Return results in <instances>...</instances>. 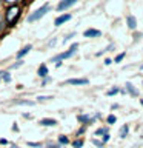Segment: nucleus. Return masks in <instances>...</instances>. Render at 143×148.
<instances>
[{
  "instance_id": "1",
  "label": "nucleus",
  "mask_w": 143,
  "mask_h": 148,
  "mask_svg": "<svg viewBox=\"0 0 143 148\" xmlns=\"http://www.w3.org/2000/svg\"><path fill=\"white\" fill-rule=\"evenodd\" d=\"M20 17V8L17 5H12L6 9V14H5V22H6L8 26H14V23L17 22V18Z\"/></svg>"
},
{
  "instance_id": "2",
  "label": "nucleus",
  "mask_w": 143,
  "mask_h": 148,
  "mask_svg": "<svg viewBox=\"0 0 143 148\" xmlns=\"http://www.w3.org/2000/svg\"><path fill=\"white\" fill-rule=\"evenodd\" d=\"M77 49H78V43H72L71 46H69V49L63 51V53H60L59 56H55V57H52V59H51V62H57V63H60V60L72 57V56H74V53H76Z\"/></svg>"
},
{
  "instance_id": "3",
  "label": "nucleus",
  "mask_w": 143,
  "mask_h": 148,
  "mask_svg": "<svg viewBox=\"0 0 143 148\" xmlns=\"http://www.w3.org/2000/svg\"><path fill=\"white\" fill-rule=\"evenodd\" d=\"M49 11V5L46 3V5H43V6H40L39 9H35L34 12H31L29 16H28V22L29 23H32V22H37V20H40L42 17L45 16L46 12Z\"/></svg>"
},
{
  "instance_id": "4",
  "label": "nucleus",
  "mask_w": 143,
  "mask_h": 148,
  "mask_svg": "<svg viewBox=\"0 0 143 148\" xmlns=\"http://www.w3.org/2000/svg\"><path fill=\"white\" fill-rule=\"evenodd\" d=\"M76 3H77L76 0H62V2L57 5V11H63V9H66V8H71Z\"/></svg>"
},
{
  "instance_id": "5",
  "label": "nucleus",
  "mask_w": 143,
  "mask_h": 148,
  "mask_svg": "<svg viewBox=\"0 0 143 148\" xmlns=\"http://www.w3.org/2000/svg\"><path fill=\"white\" fill-rule=\"evenodd\" d=\"M68 20H71V14H69V12L62 14V16H59V17L54 20V25H55V26H60V25H63V23L68 22Z\"/></svg>"
},
{
  "instance_id": "6",
  "label": "nucleus",
  "mask_w": 143,
  "mask_h": 148,
  "mask_svg": "<svg viewBox=\"0 0 143 148\" xmlns=\"http://www.w3.org/2000/svg\"><path fill=\"white\" fill-rule=\"evenodd\" d=\"M39 123L42 125V127H55V125H57V120H55V119H48V117H45V119H40Z\"/></svg>"
},
{
  "instance_id": "7",
  "label": "nucleus",
  "mask_w": 143,
  "mask_h": 148,
  "mask_svg": "<svg viewBox=\"0 0 143 148\" xmlns=\"http://www.w3.org/2000/svg\"><path fill=\"white\" fill-rule=\"evenodd\" d=\"M68 85H88L89 83V80L88 79H69V80H66Z\"/></svg>"
},
{
  "instance_id": "8",
  "label": "nucleus",
  "mask_w": 143,
  "mask_h": 148,
  "mask_svg": "<svg viewBox=\"0 0 143 148\" xmlns=\"http://www.w3.org/2000/svg\"><path fill=\"white\" fill-rule=\"evenodd\" d=\"M83 36L85 37H100L101 36V31H99V29H92V28H89V29H86L85 32H83Z\"/></svg>"
},
{
  "instance_id": "9",
  "label": "nucleus",
  "mask_w": 143,
  "mask_h": 148,
  "mask_svg": "<svg viewBox=\"0 0 143 148\" xmlns=\"http://www.w3.org/2000/svg\"><path fill=\"white\" fill-rule=\"evenodd\" d=\"M126 23H128L129 29H136V28H137V18L134 17V16H131V14L126 17Z\"/></svg>"
},
{
  "instance_id": "10",
  "label": "nucleus",
  "mask_w": 143,
  "mask_h": 148,
  "mask_svg": "<svg viewBox=\"0 0 143 148\" xmlns=\"http://www.w3.org/2000/svg\"><path fill=\"white\" fill-rule=\"evenodd\" d=\"M31 48H32L31 45H26V46H23V48H22V49L18 51V53H17V59H22L23 56H26V54H28V53H29V51H31Z\"/></svg>"
},
{
  "instance_id": "11",
  "label": "nucleus",
  "mask_w": 143,
  "mask_h": 148,
  "mask_svg": "<svg viewBox=\"0 0 143 148\" xmlns=\"http://www.w3.org/2000/svg\"><path fill=\"white\" fill-rule=\"evenodd\" d=\"M37 73H39L40 77H46V76H48V66H46L45 63L40 65V66H39V71H37Z\"/></svg>"
},
{
  "instance_id": "12",
  "label": "nucleus",
  "mask_w": 143,
  "mask_h": 148,
  "mask_svg": "<svg viewBox=\"0 0 143 148\" xmlns=\"http://www.w3.org/2000/svg\"><path fill=\"white\" fill-rule=\"evenodd\" d=\"M126 90L129 91V94H131V96H138V91L132 86V83H129V82L126 83Z\"/></svg>"
},
{
  "instance_id": "13",
  "label": "nucleus",
  "mask_w": 143,
  "mask_h": 148,
  "mask_svg": "<svg viewBox=\"0 0 143 148\" xmlns=\"http://www.w3.org/2000/svg\"><path fill=\"white\" fill-rule=\"evenodd\" d=\"M128 133H129V128H128V125H123L122 128H120V137L125 139L128 136Z\"/></svg>"
},
{
  "instance_id": "14",
  "label": "nucleus",
  "mask_w": 143,
  "mask_h": 148,
  "mask_svg": "<svg viewBox=\"0 0 143 148\" xmlns=\"http://www.w3.org/2000/svg\"><path fill=\"white\" fill-rule=\"evenodd\" d=\"M77 119L80 120V122H83V123H91V122H92V119L89 117V116H83V114H82V116H78Z\"/></svg>"
},
{
  "instance_id": "15",
  "label": "nucleus",
  "mask_w": 143,
  "mask_h": 148,
  "mask_svg": "<svg viewBox=\"0 0 143 148\" xmlns=\"http://www.w3.org/2000/svg\"><path fill=\"white\" fill-rule=\"evenodd\" d=\"M106 122H108V125H114L115 122H117V117H115L114 114H109L108 119H106Z\"/></svg>"
},
{
  "instance_id": "16",
  "label": "nucleus",
  "mask_w": 143,
  "mask_h": 148,
  "mask_svg": "<svg viewBox=\"0 0 143 148\" xmlns=\"http://www.w3.org/2000/svg\"><path fill=\"white\" fill-rule=\"evenodd\" d=\"M0 79H3L5 82H11V76L8 73H0Z\"/></svg>"
},
{
  "instance_id": "17",
  "label": "nucleus",
  "mask_w": 143,
  "mask_h": 148,
  "mask_svg": "<svg viewBox=\"0 0 143 148\" xmlns=\"http://www.w3.org/2000/svg\"><path fill=\"white\" fill-rule=\"evenodd\" d=\"M125 56H126V53H120L117 57L114 59V62H115V63H120V62H122V60L125 59Z\"/></svg>"
},
{
  "instance_id": "18",
  "label": "nucleus",
  "mask_w": 143,
  "mask_h": 148,
  "mask_svg": "<svg viewBox=\"0 0 143 148\" xmlns=\"http://www.w3.org/2000/svg\"><path fill=\"white\" fill-rule=\"evenodd\" d=\"M59 142L62 143V145H66V143L69 142V139L66 136H59Z\"/></svg>"
},
{
  "instance_id": "19",
  "label": "nucleus",
  "mask_w": 143,
  "mask_h": 148,
  "mask_svg": "<svg viewBox=\"0 0 143 148\" xmlns=\"http://www.w3.org/2000/svg\"><path fill=\"white\" fill-rule=\"evenodd\" d=\"M72 147H74V148H82V147H83V139H78V140H76V142L72 143Z\"/></svg>"
},
{
  "instance_id": "20",
  "label": "nucleus",
  "mask_w": 143,
  "mask_h": 148,
  "mask_svg": "<svg viewBox=\"0 0 143 148\" xmlns=\"http://www.w3.org/2000/svg\"><path fill=\"white\" fill-rule=\"evenodd\" d=\"M17 105H34V102L31 100H20V102H16Z\"/></svg>"
},
{
  "instance_id": "21",
  "label": "nucleus",
  "mask_w": 143,
  "mask_h": 148,
  "mask_svg": "<svg viewBox=\"0 0 143 148\" xmlns=\"http://www.w3.org/2000/svg\"><path fill=\"white\" fill-rule=\"evenodd\" d=\"M74 36H76L74 32H71V34H68V36H65V37H63V43H66V42H69V40H71Z\"/></svg>"
},
{
  "instance_id": "22",
  "label": "nucleus",
  "mask_w": 143,
  "mask_h": 148,
  "mask_svg": "<svg viewBox=\"0 0 143 148\" xmlns=\"http://www.w3.org/2000/svg\"><path fill=\"white\" fill-rule=\"evenodd\" d=\"M117 92H118V88H112V90H109L106 94H108V96H114V94H117Z\"/></svg>"
},
{
  "instance_id": "23",
  "label": "nucleus",
  "mask_w": 143,
  "mask_h": 148,
  "mask_svg": "<svg viewBox=\"0 0 143 148\" xmlns=\"http://www.w3.org/2000/svg\"><path fill=\"white\" fill-rule=\"evenodd\" d=\"M100 134H106V128H99L95 131V136H100Z\"/></svg>"
},
{
  "instance_id": "24",
  "label": "nucleus",
  "mask_w": 143,
  "mask_h": 148,
  "mask_svg": "<svg viewBox=\"0 0 143 148\" xmlns=\"http://www.w3.org/2000/svg\"><path fill=\"white\" fill-rule=\"evenodd\" d=\"M37 99L39 100H49V99H52V96H39Z\"/></svg>"
},
{
  "instance_id": "25",
  "label": "nucleus",
  "mask_w": 143,
  "mask_h": 148,
  "mask_svg": "<svg viewBox=\"0 0 143 148\" xmlns=\"http://www.w3.org/2000/svg\"><path fill=\"white\" fill-rule=\"evenodd\" d=\"M108 140H109V134L106 133V134H105V137H103V142H101V143H105V142H108Z\"/></svg>"
},
{
  "instance_id": "26",
  "label": "nucleus",
  "mask_w": 143,
  "mask_h": 148,
  "mask_svg": "<svg viewBox=\"0 0 143 148\" xmlns=\"http://www.w3.org/2000/svg\"><path fill=\"white\" fill-rule=\"evenodd\" d=\"M22 63H23V62H22V60H20V62H18V63H14V65H12V66H11V68H18V66H20V65H22Z\"/></svg>"
},
{
  "instance_id": "27",
  "label": "nucleus",
  "mask_w": 143,
  "mask_h": 148,
  "mask_svg": "<svg viewBox=\"0 0 143 148\" xmlns=\"http://www.w3.org/2000/svg\"><path fill=\"white\" fill-rule=\"evenodd\" d=\"M111 63H112V60H111V59H106L105 60V65H111Z\"/></svg>"
},
{
  "instance_id": "28",
  "label": "nucleus",
  "mask_w": 143,
  "mask_h": 148,
  "mask_svg": "<svg viewBox=\"0 0 143 148\" xmlns=\"http://www.w3.org/2000/svg\"><path fill=\"white\" fill-rule=\"evenodd\" d=\"M0 143H3V145H6L8 142H6V139H0Z\"/></svg>"
},
{
  "instance_id": "29",
  "label": "nucleus",
  "mask_w": 143,
  "mask_h": 148,
  "mask_svg": "<svg viewBox=\"0 0 143 148\" xmlns=\"http://www.w3.org/2000/svg\"><path fill=\"white\" fill-rule=\"evenodd\" d=\"M2 25H3L2 23V14H0V28H2Z\"/></svg>"
},
{
  "instance_id": "30",
  "label": "nucleus",
  "mask_w": 143,
  "mask_h": 148,
  "mask_svg": "<svg viewBox=\"0 0 143 148\" xmlns=\"http://www.w3.org/2000/svg\"><path fill=\"white\" fill-rule=\"evenodd\" d=\"M49 148H59L57 145H49Z\"/></svg>"
},
{
  "instance_id": "31",
  "label": "nucleus",
  "mask_w": 143,
  "mask_h": 148,
  "mask_svg": "<svg viewBox=\"0 0 143 148\" xmlns=\"http://www.w3.org/2000/svg\"><path fill=\"white\" fill-rule=\"evenodd\" d=\"M11 148H18V147H16V145H12V147H11Z\"/></svg>"
},
{
  "instance_id": "32",
  "label": "nucleus",
  "mask_w": 143,
  "mask_h": 148,
  "mask_svg": "<svg viewBox=\"0 0 143 148\" xmlns=\"http://www.w3.org/2000/svg\"><path fill=\"white\" fill-rule=\"evenodd\" d=\"M140 69H143V63H142V66H140Z\"/></svg>"
}]
</instances>
